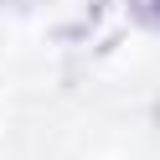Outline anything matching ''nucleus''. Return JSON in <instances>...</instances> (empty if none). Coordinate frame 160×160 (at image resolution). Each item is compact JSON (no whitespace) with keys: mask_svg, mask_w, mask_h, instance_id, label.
<instances>
[{"mask_svg":"<svg viewBox=\"0 0 160 160\" xmlns=\"http://www.w3.org/2000/svg\"><path fill=\"white\" fill-rule=\"evenodd\" d=\"M52 36H57V42H83V36H88V26H57Z\"/></svg>","mask_w":160,"mask_h":160,"instance_id":"2","label":"nucleus"},{"mask_svg":"<svg viewBox=\"0 0 160 160\" xmlns=\"http://www.w3.org/2000/svg\"><path fill=\"white\" fill-rule=\"evenodd\" d=\"M129 21L145 26V31H155L160 26V0H129Z\"/></svg>","mask_w":160,"mask_h":160,"instance_id":"1","label":"nucleus"}]
</instances>
